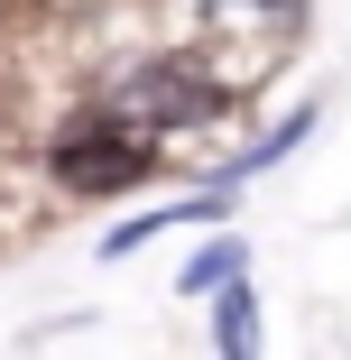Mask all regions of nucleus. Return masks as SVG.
<instances>
[{
  "label": "nucleus",
  "mask_w": 351,
  "mask_h": 360,
  "mask_svg": "<svg viewBox=\"0 0 351 360\" xmlns=\"http://www.w3.org/2000/svg\"><path fill=\"white\" fill-rule=\"evenodd\" d=\"M148 139H129V129H111V120H84L75 139H56V185L65 194H129L139 176H148Z\"/></svg>",
  "instance_id": "nucleus-2"
},
{
  "label": "nucleus",
  "mask_w": 351,
  "mask_h": 360,
  "mask_svg": "<svg viewBox=\"0 0 351 360\" xmlns=\"http://www.w3.org/2000/svg\"><path fill=\"white\" fill-rule=\"evenodd\" d=\"M222 111H231V84L203 75V65H185V56L129 65V75L111 84V102H102V120L129 129V139H148V148H158V129H203V120H222Z\"/></svg>",
  "instance_id": "nucleus-1"
},
{
  "label": "nucleus",
  "mask_w": 351,
  "mask_h": 360,
  "mask_svg": "<svg viewBox=\"0 0 351 360\" xmlns=\"http://www.w3.org/2000/svg\"><path fill=\"white\" fill-rule=\"evenodd\" d=\"M213 351H222V360H259V296H250V268L222 286V305H213Z\"/></svg>",
  "instance_id": "nucleus-3"
},
{
  "label": "nucleus",
  "mask_w": 351,
  "mask_h": 360,
  "mask_svg": "<svg viewBox=\"0 0 351 360\" xmlns=\"http://www.w3.org/2000/svg\"><path fill=\"white\" fill-rule=\"evenodd\" d=\"M287 10H296V0H213L222 28H287Z\"/></svg>",
  "instance_id": "nucleus-6"
},
{
  "label": "nucleus",
  "mask_w": 351,
  "mask_h": 360,
  "mask_svg": "<svg viewBox=\"0 0 351 360\" xmlns=\"http://www.w3.org/2000/svg\"><path fill=\"white\" fill-rule=\"evenodd\" d=\"M213 212H222V194H194V203H176V212H148V222H120V231L102 240V259H129L139 240H158L167 222H213Z\"/></svg>",
  "instance_id": "nucleus-4"
},
{
  "label": "nucleus",
  "mask_w": 351,
  "mask_h": 360,
  "mask_svg": "<svg viewBox=\"0 0 351 360\" xmlns=\"http://www.w3.org/2000/svg\"><path fill=\"white\" fill-rule=\"evenodd\" d=\"M231 277H241V240H213V250L185 268V286H194V296H213V286H231Z\"/></svg>",
  "instance_id": "nucleus-5"
}]
</instances>
